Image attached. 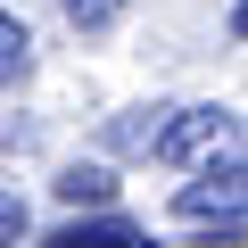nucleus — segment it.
Listing matches in <instances>:
<instances>
[{
	"label": "nucleus",
	"instance_id": "423d86ee",
	"mask_svg": "<svg viewBox=\"0 0 248 248\" xmlns=\"http://www.w3.org/2000/svg\"><path fill=\"white\" fill-rule=\"evenodd\" d=\"M58 9H66L83 33H99V25H116V17H124V0H58Z\"/></svg>",
	"mask_w": 248,
	"mask_h": 248
},
{
	"label": "nucleus",
	"instance_id": "7ed1b4c3",
	"mask_svg": "<svg viewBox=\"0 0 248 248\" xmlns=\"http://www.w3.org/2000/svg\"><path fill=\"white\" fill-rule=\"evenodd\" d=\"M42 248H149V232H141L133 215H91V223H66V232L42 240Z\"/></svg>",
	"mask_w": 248,
	"mask_h": 248
},
{
	"label": "nucleus",
	"instance_id": "f257e3e1",
	"mask_svg": "<svg viewBox=\"0 0 248 248\" xmlns=\"http://www.w3.org/2000/svg\"><path fill=\"white\" fill-rule=\"evenodd\" d=\"M232 133H240V116H232V108H166V124H157L149 157H166V166H190V157H215Z\"/></svg>",
	"mask_w": 248,
	"mask_h": 248
},
{
	"label": "nucleus",
	"instance_id": "0eeeda50",
	"mask_svg": "<svg viewBox=\"0 0 248 248\" xmlns=\"http://www.w3.org/2000/svg\"><path fill=\"white\" fill-rule=\"evenodd\" d=\"M0 232H25V199L17 190H0Z\"/></svg>",
	"mask_w": 248,
	"mask_h": 248
},
{
	"label": "nucleus",
	"instance_id": "f03ea898",
	"mask_svg": "<svg viewBox=\"0 0 248 248\" xmlns=\"http://www.w3.org/2000/svg\"><path fill=\"white\" fill-rule=\"evenodd\" d=\"M174 215L182 223H215V232L223 223H248V157L240 166H207L199 182H182L174 190Z\"/></svg>",
	"mask_w": 248,
	"mask_h": 248
},
{
	"label": "nucleus",
	"instance_id": "6e6552de",
	"mask_svg": "<svg viewBox=\"0 0 248 248\" xmlns=\"http://www.w3.org/2000/svg\"><path fill=\"white\" fill-rule=\"evenodd\" d=\"M9 240H25V232H0V248H9Z\"/></svg>",
	"mask_w": 248,
	"mask_h": 248
},
{
	"label": "nucleus",
	"instance_id": "39448f33",
	"mask_svg": "<svg viewBox=\"0 0 248 248\" xmlns=\"http://www.w3.org/2000/svg\"><path fill=\"white\" fill-rule=\"evenodd\" d=\"M58 199H75V207H108V199H116V174H108V166H66V174H58Z\"/></svg>",
	"mask_w": 248,
	"mask_h": 248
},
{
	"label": "nucleus",
	"instance_id": "20e7f679",
	"mask_svg": "<svg viewBox=\"0 0 248 248\" xmlns=\"http://www.w3.org/2000/svg\"><path fill=\"white\" fill-rule=\"evenodd\" d=\"M33 75V33L9 17V9H0V91H9V83H25Z\"/></svg>",
	"mask_w": 248,
	"mask_h": 248
}]
</instances>
